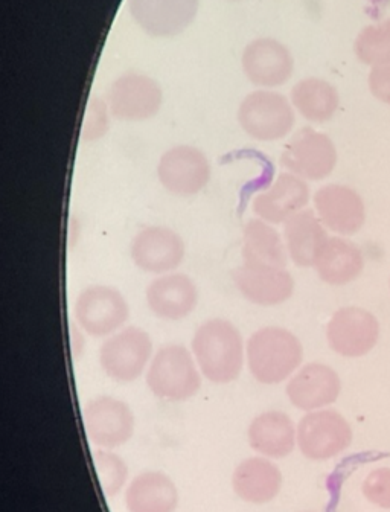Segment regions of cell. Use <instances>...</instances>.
Instances as JSON below:
<instances>
[{"label":"cell","instance_id":"20","mask_svg":"<svg viewBox=\"0 0 390 512\" xmlns=\"http://www.w3.org/2000/svg\"><path fill=\"white\" fill-rule=\"evenodd\" d=\"M327 229L316 212L304 209L284 223V241L288 258L296 266L314 267L328 243Z\"/></svg>","mask_w":390,"mask_h":512},{"label":"cell","instance_id":"2","mask_svg":"<svg viewBox=\"0 0 390 512\" xmlns=\"http://www.w3.org/2000/svg\"><path fill=\"white\" fill-rule=\"evenodd\" d=\"M250 374L263 384H279L298 371L304 359L301 340L281 327H264L247 340Z\"/></svg>","mask_w":390,"mask_h":512},{"label":"cell","instance_id":"19","mask_svg":"<svg viewBox=\"0 0 390 512\" xmlns=\"http://www.w3.org/2000/svg\"><path fill=\"white\" fill-rule=\"evenodd\" d=\"M247 438L250 447L266 458H287L298 442V427L287 413L269 410L253 418Z\"/></svg>","mask_w":390,"mask_h":512},{"label":"cell","instance_id":"33","mask_svg":"<svg viewBox=\"0 0 390 512\" xmlns=\"http://www.w3.org/2000/svg\"><path fill=\"white\" fill-rule=\"evenodd\" d=\"M384 103L390 104V90L389 93H387L386 100H384Z\"/></svg>","mask_w":390,"mask_h":512},{"label":"cell","instance_id":"13","mask_svg":"<svg viewBox=\"0 0 390 512\" xmlns=\"http://www.w3.org/2000/svg\"><path fill=\"white\" fill-rule=\"evenodd\" d=\"M232 278L243 298L259 307L284 304L295 293V279L284 267L243 263Z\"/></svg>","mask_w":390,"mask_h":512},{"label":"cell","instance_id":"8","mask_svg":"<svg viewBox=\"0 0 390 512\" xmlns=\"http://www.w3.org/2000/svg\"><path fill=\"white\" fill-rule=\"evenodd\" d=\"M337 164L333 141L311 127L302 128L285 145L281 165L304 180L327 179Z\"/></svg>","mask_w":390,"mask_h":512},{"label":"cell","instance_id":"12","mask_svg":"<svg viewBox=\"0 0 390 512\" xmlns=\"http://www.w3.org/2000/svg\"><path fill=\"white\" fill-rule=\"evenodd\" d=\"M380 336L374 314L359 307L340 308L327 328L328 345L342 357H362L372 351Z\"/></svg>","mask_w":390,"mask_h":512},{"label":"cell","instance_id":"6","mask_svg":"<svg viewBox=\"0 0 390 512\" xmlns=\"http://www.w3.org/2000/svg\"><path fill=\"white\" fill-rule=\"evenodd\" d=\"M241 128L256 141H279L290 135L295 113L285 96L273 92H253L238 110Z\"/></svg>","mask_w":390,"mask_h":512},{"label":"cell","instance_id":"25","mask_svg":"<svg viewBox=\"0 0 390 512\" xmlns=\"http://www.w3.org/2000/svg\"><path fill=\"white\" fill-rule=\"evenodd\" d=\"M363 266L362 250L345 238L334 237L325 244L314 267L323 282L345 285L359 278Z\"/></svg>","mask_w":390,"mask_h":512},{"label":"cell","instance_id":"15","mask_svg":"<svg viewBox=\"0 0 390 512\" xmlns=\"http://www.w3.org/2000/svg\"><path fill=\"white\" fill-rule=\"evenodd\" d=\"M314 208L323 226L336 234H357L365 224V203L349 186H322L314 194Z\"/></svg>","mask_w":390,"mask_h":512},{"label":"cell","instance_id":"18","mask_svg":"<svg viewBox=\"0 0 390 512\" xmlns=\"http://www.w3.org/2000/svg\"><path fill=\"white\" fill-rule=\"evenodd\" d=\"M162 92L150 78L127 75L119 78L109 93L110 113L121 121H145L159 112Z\"/></svg>","mask_w":390,"mask_h":512},{"label":"cell","instance_id":"5","mask_svg":"<svg viewBox=\"0 0 390 512\" xmlns=\"http://www.w3.org/2000/svg\"><path fill=\"white\" fill-rule=\"evenodd\" d=\"M130 316V308L118 288L89 285L75 301V319L81 330L93 337L118 333Z\"/></svg>","mask_w":390,"mask_h":512},{"label":"cell","instance_id":"30","mask_svg":"<svg viewBox=\"0 0 390 512\" xmlns=\"http://www.w3.org/2000/svg\"><path fill=\"white\" fill-rule=\"evenodd\" d=\"M363 494L369 502L390 509V468H377L363 482Z\"/></svg>","mask_w":390,"mask_h":512},{"label":"cell","instance_id":"23","mask_svg":"<svg viewBox=\"0 0 390 512\" xmlns=\"http://www.w3.org/2000/svg\"><path fill=\"white\" fill-rule=\"evenodd\" d=\"M197 10V0H132L133 16L156 36L182 31Z\"/></svg>","mask_w":390,"mask_h":512},{"label":"cell","instance_id":"32","mask_svg":"<svg viewBox=\"0 0 390 512\" xmlns=\"http://www.w3.org/2000/svg\"><path fill=\"white\" fill-rule=\"evenodd\" d=\"M369 86L371 92L377 96L378 100H386L387 93L390 90V63L375 66L369 77Z\"/></svg>","mask_w":390,"mask_h":512},{"label":"cell","instance_id":"11","mask_svg":"<svg viewBox=\"0 0 390 512\" xmlns=\"http://www.w3.org/2000/svg\"><path fill=\"white\" fill-rule=\"evenodd\" d=\"M185 241L173 229L148 226L133 237L130 256L142 272L167 275L185 260Z\"/></svg>","mask_w":390,"mask_h":512},{"label":"cell","instance_id":"9","mask_svg":"<svg viewBox=\"0 0 390 512\" xmlns=\"http://www.w3.org/2000/svg\"><path fill=\"white\" fill-rule=\"evenodd\" d=\"M211 164L199 148L177 145L165 151L157 164V177L174 196H197L211 180Z\"/></svg>","mask_w":390,"mask_h":512},{"label":"cell","instance_id":"10","mask_svg":"<svg viewBox=\"0 0 390 512\" xmlns=\"http://www.w3.org/2000/svg\"><path fill=\"white\" fill-rule=\"evenodd\" d=\"M84 427L93 444L112 450L132 439L135 415L122 400L109 395L93 398L84 407Z\"/></svg>","mask_w":390,"mask_h":512},{"label":"cell","instance_id":"14","mask_svg":"<svg viewBox=\"0 0 390 512\" xmlns=\"http://www.w3.org/2000/svg\"><path fill=\"white\" fill-rule=\"evenodd\" d=\"M342 391L339 375L323 363H308L299 368L288 380V400L296 409L305 412L323 409L336 403Z\"/></svg>","mask_w":390,"mask_h":512},{"label":"cell","instance_id":"17","mask_svg":"<svg viewBox=\"0 0 390 512\" xmlns=\"http://www.w3.org/2000/svg\"><path fill=\"white\" fill-rule=\"evenodd\" d=\"M310 202V188L301 177L281 173L269 189L253 199V212L270 224H284L304 211Z\"/></svg>","mask_w":390,"mask_h":512},{"label":"cell","instance_id":"4","mask_svg":"<svg viewBox=\"0 0 390 512\" xmlns=\"http://www.w3.org/2000/svg\"><path fill=\"white\" fill-rule=\"evenodd\" d=\"M153 359V340L139 327H127L112 334L100 348V365L107 377L118 383H132L144 374Z\"/></svg>","mask_w":390,"mask_h":512},{"label":"cell","instance_id":"22","mask_svg":"<svg viewBox=\"0 0 390 512\" xmlns=\"http://www.w3.org/2000/svg\"><path fill=\"white\" fill-rule=\"evenodd\" d=\"M179 491L171 477L162 471L138 474L125 491L128 512H174Z\"/></svg>","mask_w":390,"mask_h":512},{"label":"cell","instance_id":"29","mask_svg":"<svg viewBox=\"0 0 390 512\" xmlns=\"http://www.w3.org/2000/svg\"><path fill=\"white\" fill-rule=\"evenodd\" d=\"M93 464H95L103 493L107 497H115L119 494L128 479V467L124 459L106 448H101L93 453Z\"/></svg>","mask_w":390,"mask_h":512},{"label":"cell","instance_id":"28","mask_svg":"<svg viewBox=\"0 0 390 512\" xmlns=\"http://www.w3.org/2000/svg\"><path fill=\"white\" fill-rule=\"evenodd\" d=\"M355 52L363 63L374 68L390 63V20L363 29L355 42Z\"/></svg>","mask_w":390,"mask_h":512},{"label":"cell","instance_id":"7","mask_svg":"<svg viewBox=\"0 0 390 512\" xmlns=\"http://www.w3.org/2000/svg\"><path fill=\"white\" fill-rule=\"evenodd\" d=\"M352 430L336 410H314L298 426V445L311 461H327L345 452L351 445Z\"/></svg>","mask_w":390,"mask_h":512},{"label":"cell","instance_id":"24","mask_svg":"<svg viewBox=\"0 0 390 512\" xmlns=\"http://www.w3.org/2000/svg\"><path fill=\"white\" fill-rule=\"evenodd\" d=\"M243 66L253 83L276 87L290 77L293 61L284 46L273 40H259L247 48Z\"/></svg>","mask_w":390,"mask_h":512},{"label":"cell","instance_id":"26","mask_svg":"<svg viewBox=\"0 0 390 512\" xmlns=\"http://www.w3.org/2000/svg\"><path fill=\"white\" fill-rule=\"evenodd\" d=\"M243 263L287 267L285 241L272 224L261 218L247 221L243 229Z\"/></svg>","mask_w":390,"mask_h":512},{"label":"cell","instance_id":"31","mask_svg":"<svg viewBox=\"0 0 390 512\" xmlns=\"http://www.w3.org/2000/svg\"><path fill=\"white\" fill-rule=\"evenodd\" d=\"M109 128V119H107V109L101 101H93L89 106L86 121L83 125V139L86 141H96L103 138Z\"/></svg>","mask_w":390,"mask_h":512},{"label":"cell","instance_id":"21","mask_svg":"<svg viewBox=\"0 0 390 512\" xmlns=\"http://www.w3.org/2000/svg\"><path fill=\"white\" fill-rule=\"evenodd\" d=\"M232 487L244 502L264 505L281 493L282 473L269 459L249 458L235 468Z\"/></svg>","mask_w":390,"mask_h":512},{"label":"cell","instance_id":"27","mask_svg":"<svg viewBox=\"0 0 390 512\" xmlns=\"http://www.w3.org/2000/svg\"><path fill=\"white\" fill-rule=\"evenodd\" d=\"M291 100L296 110L311 122L330 121L339 107V93L327 81L310 80L301 81L291 90Z\"/></svg>","mask_w":390,"mask_h":512},{"label":"cell","instance_id":"16","mask_svg":"<svg viewBox=\"0 0 390 512\" xmlns=\"http://www.w3.org/2000/svg\"><path fill=\"white\" fill-rule=\"evenodd\" d=\"M147 305L154 316L168 322L186 319L197 307L199 290L195 282L183 273H167L148 285Z\"/></svg>","mask_w":390,"mask_h":512},{"label":"cell","instance_id":"1","mask_svg":"<svg viewBox=\"0 0 390 512\" xmlns=\"http://www.w3.org/2000/svg\"><path fill=\"white\" fill-rule=\"evenodd\" d=\"M192 354L202 374L212 383L227 384L240 377L244 342L240 330L226 319L206 320L192 336Z\"/></svg>","mask_w":390,"mask_h":512},{"label":"cell","instance_id":"3","mask_svg":"<svg viewBox=\"0 0 390 512\" xmlns=\"http://www.w3.org/2000/svg\"><path fill=\"white\" fill-rule=\"evenodd\" d=\"M147 384L156 397L186 401L199 394L202 375L194 354L182 345H165L154 354L147 372Z\"/></svg>","mask_w":390,"mask_h":512}]
</instances>
